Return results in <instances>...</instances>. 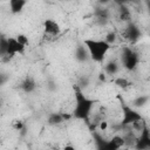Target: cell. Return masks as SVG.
I'll return each instance as SVG.
<instances>
[{
	"label": "cell",
	"instance_id": "6da1fadb",
	"mask_svg": "<svg viewBox=\"0 0 150 150\" xmlns=\"http://www.w3.org/2000/svg\"><path fill=\"white\" fill-rule=\"evenodd\" d=\"M89 56L91 60L96 62H102L107 53L109 52L111 45L108 43L105 40H95V39H86L83 41Z\"/></svg>",
	"mask_w": 150,
	"mask_h": 150
},
{
	"label": "cell",
	"instance_id": "7a4b0ae2",
	"mask_svg": "<svg viewBox=\"0 0 150 150\" xmlns=\"http://www.w3.org/2000/svg\"><path fill=\"white\" fill-rule=\"evenodd\" d=\"M94 104V101L87 98L86 96H83L82 93L77 91L76 93V105L74 109V116L77 118H87L90 114L91 107Z\"/></svg>",
	"mask_w": 150,
	"mask_h": 150
},
{
	"label": "cell",
	"instance_id": "3957f363",
	"mask_svg": "<svg viewBox=\"0 0 150 150\" xmlns=\"http://www.w3.org/2000/svg\"><path fill=\"white\" fill-rule=\"evenodd\" d=\"M25 46H22L16 38H7V53L6 55L12 57L15 54H23L25 52Z\"/></svg>",
	"mask_w": 150,
	"mask_h": 150
},
{
	"label": "cell",
	"instance_id": "277c9868",
	"mask_svg": "<svg viewBox=\"0 0 150 150\" xmlns=\"http://www.w3.org/2000/svg\"><path fill=\"white\" fill-rule=\"evenodd\" d=\"M122 62H123V66L125 68L134 69L136 63H137V55L131 49L125 48L122 53Z\"/></svg>",
	"mask_w": 150,
	"mask_h": 150
},
{
	"label": "cell",
	"instance_id": "5b68a950",
	"mask_svg": "<svg viewBox=\"0 0 150 150\" xmlns=\"http://www.w3.org/2000/svg\"><path fill=\"white\" fill-rule=\"evenodd\" d=\"M123 120H122V124H124V125H127V124H132V123H135L136 121H138V120H142V116L137 112V111H135L134 109H131V108H129V107H124L123 108Z\"/></svg>",
	"mask_w": 150,
	"mask_h": 150
},
{
	"label": "cell",
	"instance_id": "8992f818",
	"mask_svg": "<svg viewBox=\"0 0 150 150\" xmlns=\"http://www.w3.org/2000/svg\"><path fill=\"white\" fill-rule=\"evenodd\" d=\"M43 30H45V34L49 36H56L60 34L61 28H60V25L53 19H46L43 21Z\"/></svg>",
	"mask_w": 150,
	"mask_h": 150
},
{
	"label": "cell",
	"instance_id": "52a82bcc",
	"mask_svg": "<svg viewBox=\"0 0 150 150\" xmlns=\"http://www.w3.org/2000/svg\"><path fill=\"white\" fill-rule=\"evenodd\" d=\"M27 5V2L25 0H11L9 1V8H11V12L16 14V13H20L23 7Z\"/></svg>",
	"mask_w": 150,
	"mask_h": 150
},
{
	"label": "cell",
	"instance_id": "ba28073f",
	"mask_svg": "<svg viewBox=\"0 0 150 150\" xmlns=\"http://www.w3.org/2000/svg\"><path fill=\"white\" fill-rule=\"evenodd\" d=\"M35 88V82L33 81L32 77H27L23 82H22V89L27 93H30L33 89Z\"/></svg>",
	"mask_w": 150,
	"mask_h": 150
},
{
	"label": "cell",
	"instance_id": "9c48e42d",
	"mask_svg": "<svg viewBox=\"0 0 150 150\" xmlns=\"http://www.w3.org/2000/svg\"><path fill=\"white\" fill-rule=\"evenodd\" d=\"M114 83L118 88H122V89H125V88H128L130 86V82L127 79H124V77H117V79H115L114 80Z\"/></svg>",
	"mask_w": 150,
	"mask_h": 150
},
{
	"label": "cell",
	"instance_id": "30bf717a",
	"mask_svg": "<svg viewBox=\"0 0 150 150\" xmlns=\"http://www.w3.org/2000/svg\"><path fill=\"white\" fill-rule=\"evenodd\" d=\"M63 118H64V115H61V114H53V115L49 117V123H50V124H59V123L63 122Z\"/></svg>",
	"mask_w": 150,
	"mask_h": 150
},
{
	"label": "cell",
	"instance_id": "8fae6325",
	"mask_svg": "<svg viewBox=\"0 0 150 150\" xmlns=\"http://www.w3.org/2000/svg\"><path fill=\"white\" fill-rule=\"evenodd\" d=\"M15 38H16V40H18L22 46L26 47V46L28 45V38H27V35H25V34H18Z\"/></svg>",
	"mask_w": 150,
	"mask_h": 150
},
{
	"label": "cell",
	"instance_id": "7c38bea8",
	"mask_svg": "<svg viewBox=\"0 0 150 150\" xmlns=\"http://www.w3.org/2000/svg\"><path fill=\"white\" fill-rule=\"evenodd\" d=\"M23 122L22 121H20V120H16V121H14L13 123H12V128L14 129V130H16V131H20V130H22L23 129Z\"/></svg>",
	"mask_w": 150,
	"mask_h": 150
},
{
	"label": "cell",
	"instance_id": "4fadbf2b",
	"mask_svg": "<svg viewBox=\"0 0 150 150\" xmlns=\"http://www.w3.org/2000/svg\"><path fill=\"white\" fill-rule=\"evenodd\" d=\"M137 29L135 28V27H130L129 29H128V38H130V39H137Z\"/></svg>",
	"mask_w": 150,
	"mask_h": 150
},
{
	"label": "cell",
	"instance_id": "5bb4252c",
	"mask_svg": "<svg viewBox=\"0 0 150 150\" xmlns=\"http://www.w3.org/2000/svg\"><path fill=\"white\" fill-rule=\"evenodd\" d=\"M98 129L101 131H105L108 129V122L107 121H101L100 124H98Z\"/></svg>",
	"mask_w": 150,
	"mask_h": 150
},
{
	"label": "cell",
	"instance_id": "9a60e30c",
	"mask_svg": "<svg viewBox=\"0 0 150 150\" xmlns=\"http://www.w3.org/2000/svg\"><path fill=\"white\" fill-rule=\"evenodd\" d=\"M62 150H76V149H75L71 144H67V145H64V146H63V149H62Z\"/></svg>",
	"mask_w": 150,
	"mask_h": 150
},
{
	"label": "cell",
	"instance_id": "2e32d148",
	"mask_svg": "<svg viewBox=\"0 0 150 150\" xmlns=\"http://www.w3.org/2000/svg\"><path fill=\"white\" fill-rule=\"evenodd\" d=\"M54 150H60V149H56V148H55V149H54Z\"/></svg>",
	"mask_w": 150,
	"mask_h": 150
}]
</instances>
